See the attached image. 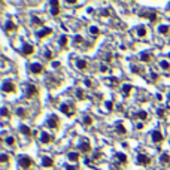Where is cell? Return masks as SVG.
<instances>
[{"mask_svg": "<svg viewBox=\"0 0 170 170\" xmlns=\"http://www.w3.org/2000/svg\"><path fill=\"white\" fill-rule=\"evenodd\" d=\"M104 60H107V61H111V60H112V57H111V54H106V55H104Z\"/></svg>", "mask_w": 170, "mask_h": 170, "instance_id": "44", "label": "cell"}, {"mask_svg": "<svg viewBox=\"0 0 170 170\" xmlns=\"http://www.w3.org/2000/svg\"><path fill=\"white\" fill-rule=\"evenodd\" d=\"M140 60H142V61H149V60H151V55H149L148 52H142V54H140Z\"/></svg>", "mask_w": 170, "mask_h": 170, "instance_id": "26", "label": "cell"}, {"mask_svg": "<svg viewBox=\"0 0 170 170\" xmlns=\"http://www.w3.org/2000/svg\"><path fill=\"white\" fill-rule=\"evenodd\" d=\"M67 158H69L70 161H78V160H79V154H78V152H69V154H67Z\"/></svg>", "mask_w": 170, "mask_h": 170, "instance_id": "20", "label": "cell"}, {"mask_svg": "<svg viewBox=\"0 0 170 170\" xmlns=\"http://www.w3.org/2000/svg\"><path fill=\"white\" fill-rule=\"evenodd\" d=\"M51 33H52V29H48V27H46V29H42L40 31L36 33V36H38L39 39H43V38H46V36H49Z\"/></svg>", "mask_w": 170, "mask_h": 170, "instance_id": "6", "label": "cell"}, {"mask_svg": "<svg viewBox=\"0 0 170 170\" xmlns=\"http://www.w3.org/2000/svg\"><path fill=\"white\" fill-rule=\"evenodd\" d=\"M104 84L107 85V87H115V85H118V79H116V78H106L104 79Z\"/></svg>", "mask_w": 170, "mask_h": 170, "instance_id": "10", "label": "cell"}, {"mask_svg": "<svg viewBox=\"0 0 170 170\" xmlns=\"http://www.w3.org/2000/svg\"><path fill=\"white\" fill-rule=\"evenodd\" d=\"M116 131H118L119 134H125V128H124V125H122V124H118V125H116Z\"/></svg>", "mask_w": 170, "mask_h": 170, "instance_id": "29", "label": "cell"}, {"mask_svg": "<svg viewBox=\"0 0 170 170\" xmlns=\"http://www.w3.org/2000/svg\"><path fill=\"white\" fill-rule=\"evenodd\" d=\"M66 170H78V169H76V167H70V166H67Z\"/></svg>", "mask_w": 170, "mask_h": 170, "instance_id": "47", "label": "cell"}, {"mask_svg": "<svg viewBox=\"0 0 170 170\" xmlns=\"http://www.w3.org/2000/svg\"><path fill=\"white\" fill-rule=\"evenodd\" d=\"M40 142L42 143H51L52 142V136L48 134V133H42L40 134Z\"/></svg>", "mask_w": 170, "mask_h": 170, "instance_id": "11", "label": "cell"}, {"mask_svg": "<svg viewBox=\"0 0 170 170\" xmlns=\"http://www.w3.org/2000/svg\"><path fill=\"white\" fill-rule=\"evenodd\" d=\"M84 124H85V125H91V124H93V118H91L89 115L84 116Z\"/></svg>", "mask_w": 170, "mask_h": 170, "instance_id": "27", "label": "cell"}, {"mask_svg": "<svg viewBox=\"0 0 170 170\" xmlns=\"http://www.w3.org/2000/svg\"><path fill=\"white\" fill-rule=\"evenodd\" d=\"M60 42H61V46H66V45H67V36H61Z\"/></svg>", "mask_w": 170, "mask_h": 170, "instance_id": "32", "label": "cell"}, {"mask_svg": "<svg viewBox=\"0 0 170 170\" xmlns=\"http://www.w3.org/2000/svg\"><path fill=\"white\" fill-rule=\"evenodd\" d=\"M30 70L33 72V73L39 75V73L43 72V67H42V64H39V63H31V64H30Z\"/></svg>", "mask_w": 170, "mask_h": 170, "instance_id": "4", "label": "cell"}, {"mask_svg": "<svg viewBox=\"0 0 170 170\" xmlns=\"http://www.w3.org/2000/svg\"><path fill=\"white\" fill-rule=\"evenodd\" d=\"M157 113H158L160 118H163V116H164V111H163V109H158V111H157Z\"/></svg>", "mask_w": 170, "mask_h": 170, "instance_id": "40", "label": "cell"}, {"mask_svg": "<svg viewBox=\"0 0 170 170\" xmlns=\"http://www.w3.org/2000/svg\"><path fill=\"white\" fill-rule=\"evenodd\" d=\"M5 29H6V31H14V30H16V25L12 21H8L6 25H5Z\"/></svg>", "mask_w": 170, "mask_h": 170, "instance_id": "18", "label": "cell"}, {"mask_svg": "<svg viewBox=\"0 0 170 170\" xmlns=\"http://www.w3.org/2000/svg\"><path fill=\"white\" fill-rule=\"evenodd\" d=\"M60 111L63 112V113H66V115H72V111H70V107H69V104H66V103H63L61 106H60Z\"/></svg>", "mask_w": 170, "mask_h": 170, "instance_id": "15", "label": "cell"}, {"mask_svg": "<svg viewBox=\"0 0 170 170\" xmlns=\"http://www.w3.org/2000/svg\"><path fill=\"white\" fill-rule=\"evenodd\" d=\"M115 158L118 160V161H121L122 164H125V163H127V157H125L124 154H121V152H118V154L115 155Z\"/></svg>", "mask_w": 170, "mask_h": 170, "instance_id": "21", "label": "cell"}, {"mask_svg": "<svg viewBox=\"0 0 170 170\" xmlns=\"http://www.w3.org/2000/svg\"><path fill=\"white\" fill-rule=\"evenodd\" d=\"M79 149H81V151H84V152H89V151H91V146H89L88 140H85V142L81 143V145H79Z\"/></svg>", "mask_w": 170, "mask_h": 170, "instance_id": "12", "label": "cell"}, {"mask_svg": "<svg viewBox=\"0 0 170 170\" xmlns=\"http://www.w3.org/2000/svg\"><path fill=\"white\" fill-rule=\"evenodd\" d=\"M160 161L163 164H169L170 163V157L167 155V154H161V157H160Z\"/></svg>", "mask_w": 170, "mask_h": 170, "instance_id": "23", "label": "cell"}, {"mask_svg": "<svg viewBox=\"0 0 170 170\" xmlns=\"http://www.w3.org/2000/svg\"><path fill=\"white\" fill-rule=\"evenodd\" d=\"M76 67H78L79 70H85V69H87V61L78 60V61H76Z\"/></svg>", "mask_w": 170, "mask_h": 170, "instance_id": "19", "label": "cell"}, {"mask_svg": "<svg viewBox=\"0 0 170 170\" xmlns=\"http://www.w3.org/2000/svg\"><path fill=\"white\" fill-rule=\"evenodd\" d=\"M106 109H107V111H112V109H113L112 102H106Z\"/></svg>", "mask_w": 170, "mask_h": 170, "instance_id": "38", "label": "cell"}, {"mask_svg": "<svg viewBox=\"0 0 170 170\" xmlns=\"http://www.w3.org/2000/svg\"><path fill=\"white\" fill-rule=\"evenodd\" d=\"M2 115H3V116H8V115H9V111L6 109V107H3V109H2Z\"/></svg>", "mask_w": 170, "mask_h": 170, "instance_id": "41", "label": "cell"}, {"mask_svg": "<svg viewBox=\"0 0 170 170\" xmlns=\"http://www.w3.org/2000/svg\"><path fill=\"white\" fill-rule=\"evenodd\" d=\"M89 33H91V34H94V36H97L98 33H100V30H98V27H89Z\"/></svg>", "mask_w": 170, "mask_h": 170, "instance_id": "28", "label": "cell"}, {"mask_svg": "<svg viewBox=\"0 0 170 170\" xmlns=\"http://www.w3.org/2000/svg\"><path fill=\"white\" fill-rule=\"evenodd\" d=\"M5 142H6V145H9V146H14V145H15V137H14V136H9V137H6V139H5Z\"/></svg>", "mask_w": 170, "mask_h": 170, "instance_id": "24", "label": "cell"}, {"mask_svg": "<svg viewBox=\"0 0 170 170\" xmlns=\"http://www.w3.org/2000/svg\"><path fill=\"white\" fill-rule=\"evenodd\" d=\"M140 16H145L151 21H155L157 20V12L155 11H151V12H140Z\"/></svg>", "mask_w": 170, "mask_h": 170, "instance_id": "7", "label": "cell"}, {"mask_svg": "<svg viewBox=\"0 0 170 170\" xmlns=\"http://www.w3.org/2000/svg\"><path fill=\"white\" fill-rule=\"evenodd\" d=\"M109 14H111V12H109V11H106V9H103V11H102V15H104V16H106V15H109Z\"/></svg>", "mask_w": 170, "mask_h": 170, "instance_id": "45", "label": "cell"}, {"mask_svg": "<svg viewBox=\"0 0 170 170\" xmlns=\"http://www.w3.org/2000/svg\"><path fill=\"white\" fill-rule=\"evenodd\" d=\"M158 31H160L161 34H167V33H169V27H167V25H160V27H158Z\"/></svg>", "mask_w": 170, "mask_h": 170, "instance_id": "25", "label": "cell"}, {"mask_svg": "<svg viewBox=\"0 0 170 170\" xmlns=\"http://www.w3.org/2000/svg\"><path fill=\"white\" fill-rule=\"evenodd\" d=\"M33 21H34L36 24H42V20H39V18H33Z\"/></svg>", "mask_w": 170, "mask_h": 170, "instance_id": "43", "label": "cell"}, {"mask_svg": "<svg viewBox=\"0 0 170 170\" xmlns=\"http://www.w3.org/2000/svg\"><path fill=\"white\" fill-rule=\"evenodd\" d=\"M106 70H107V66H106V64H102V66H100V72H103V73H104Z\"/></svg>", "mask_w": 170, "mask_h": 170, "instance_id": "42", "label": "cell"}, {"mask_svg": "<svg viewBox=\"0 0 170 170\" xmlns=\"http://www.w3.org/2000/svg\"><path fill=\"white\" fill-rule=\"evenodd\" d=\"M2 91L3 93H14L15 91V85L12 81H5L3 85H2Z\"/></svg>", "mask_w": 170, "mask_h": 170, "instance_id": "1", "label": "cell"}, {"mask_svg": "<svg viewBox=\"0 0 170 170\" xmlns=\"http://www.w3.org/2000/svg\"><path fill=\"white\" fill-rule=\"evenodd\" d=\"M137 163L140 166H148V164H151V158L145 154H139L137 155Z\"/></svg>", "mask_w": 170, "mask_h": 170, "instance_id": "3", "label": "cell"}, {"mask_svg": "<svg viewBox=\"0 0 170 170\" xmlns=\"http://www.w3.org/2000/svg\"><path fill=\"white\" fill-rule=\"evenodd\" d=\"M82 42V38H81V36H75V43L78 45V43H81Z\"/></svg>", "mask_w": 170, "mask_h": 170, "instance_id": "39", "label": "cell"}, {"mask_svg": "<svg viewBox=\"0 0 170 170\" xmlns=\"http://www.w3.org/2000/svg\"><path fill=\"white\" fill-rule=\"evenodd\" d=\"M169 100H170V94H169Z\"/></svg>", "mask_w": 170, "mask_h": 170, "instance_id": "48", "label": "cell"}, {"mask_svg": "<svg viewBox=\"0 0 170 170\" xmlns=\"http://www.w3.org/2000/svg\"><path fill=\"white\" fill-rule=\"evenodd\" d=\"M45 58H46V60H52V54H51V51H45Z\"/></svg>", "mask_w": 170, "mask_h": 170, "instance_id": "36", "label": "cell"}, {"mask_svg": "<svg viewBox=\"0 0 170 170\" xmlns=\"http://www.w3.org/2000/svg\"><path fill=\"white\" fill-rule=\"evenodd\" d=\"M51 14H52L54 16H57V15L60 14V8H52V9H51Z\"/></svg>", "mask_w": 170, "mask_h": 170, "instance_id": "33", "label": "cell"}, {"mask_svg": "<svg viewBox=\"0 0 170 170\" xmlns=\"http://www.w3.org/2000/svg\"><path fill=\"white\" fill-rule=\"evenodd\" d=\"M16 115L18 116H25V111L23 109V107H18V109H16Z\"/></svg>", "mask_w": 170, "mask_h": 170, "instance_id": "31", "label": "cell"}, {"mask_svg": "<svg viewBox=\"0 0 170 170\" xmlns=\"http://www.w3.org/2000/svg\"><path fill=\"white\" fill-rule=\"evenodd\" d=\"M18 163H20V166H21V167H24V169H29V167L33 164V160H31L30 157H20V158H18Z\"/></svg>", "mask_w": 170, "mask_h": 170, "instance_id": "2", "label": "cell"}, {"mask_svg": "<svg viewBox=\"0 0 170 170\" xmlns=\"http://www.w3.org/2000/svg\"><path fill=\"white\" fill-rule=\"evenodd\" d=\"M46 124H48V127H51V128H57L58 127V118L55 115H52L51 118H48Z\"/></svg>", "mask_w": 170, "mask_h": 170, "instance_id": "5", "label": "cell"}, {"mask_svg": "<svg viewBox=\"0 0 170 170\" xmlns=\"http://www.w3.org/2000/svg\"><path fill=\"white\" fill-rule=\"evenodd\" d=\"M42 166L43 167H52L54 166V161H52V158H49V157H43L42 158Z\"/></svg>", "mask_w": 170, "mask_h": 170, "instance_id": "9", "label": "cell"}, {"mask_svg": "<svg viewBox=\"0 0 170 170\" xmlns=\"http://www.w3.org/2000/svg\"><path fill=\"white\" fill-rule=\"evenodd\" d=\"M36 93H38V88H36L34 85H29V87H27V96H29V97H31V96H34Z\"/></svg>", "mask_w": 170, "mask_h": 170, "instance_id": "13", "label": "cell"}, {"mask_svg": "<svg viewBox=\"0 0 170 170\" xmlns=\"http://www.w3.org/2000/svg\"><path fill=\"white\" fill-rule=\"evenodd\" d=\"M122 94L127 97V96H130V91H131V85L130 84H125V85H122Z\"/></svg>", "mask_w": 170, "mask_h": 170, "instance_id": "16", "label": "cell"}, {"mask_svg": "<svg viewBox=\"0 0 170 170\" xmlns=\"http://www.w3.org/2000/svg\"><path fill=\"white\" fill-rule=\"evenodd\" d=\"M20 131H21L23 134H25V136H30V134H31V130L27 127V125H21V127H20Z\"/></svg>", "mask_w": 170, "mask_h": 170, "instance_id": "22", "label": "cell"}, {"mask_svg": "<svg viewBox=\"0 0 170 170\" xmlns=\"http://www.w3.org/2000/svg\"><path fill=\"white\" fill-rule=\"evenodd\" d=\"M76 96H78V98H79V100H84V93L82 91H81V89H78V91H76Z\"/></svg>", "mask_w": 170, "mask_h": 170, "instance_id": "34", "label": "cell"}, {"mask_svg": "<svg viewBox=\"0 0 170 170\" xmlns=\"http://www.w3.org/2000/svg\"><path fill=\"white\" fill-rule=\"evenodd\" d=\"M85 85H87V87H91V81H89V79H85Z\"/></svg>", "mask_w": 170, "mask_h": 170, "instance_id": "46", "label": "cell"}, {"mask_svg": "<svg viewBox=\"0 0 170 170\" xmlns=\"http://www.w3.org/2000/svg\"><path fill=\"white\" fill-rule=\"evenodd\" d=\"M8 160H9V158H8L6 154H2V155H0V161H2V163H6Z\"/></svg>", "mask_w": 170, "mask_h": 170, "instance_id": "37", "label": "cell"}, {"mask_svg": "<svg viewBox=\"0 0 170 170\" xmlns=\"http://www.w3.org/2000/svg\"><path fill=\"white\" fill-rule=\"evenodd\" d=\"M136 34H137V38H145V34H146V29L145 27H137L136 29Z\"/></svg>", "mask_w": 170, "mask_h": 170, "instance_id": "17", "label": "cell"}, {"mask_svg": "<svg viewBox=\"0 0 170 170\" xmlns=\"http://www.w3.org/2000/svg\"><path fill=\"white\" fill-rule=\"evenodd\" d=\"M152 140L160 143L161 140H163V134H161L160 131H154V133H152Z\"/></svg>", "mask_w": 170, "mask_h": 170, "instance_id": "14", "label": "cell"}, {"mask_svg": "<svg viewBox=\"0 0 170 170\" xmlns=\"http://www.w3.org/2000/svg\"><path fill=\"white\" fill-rule=\"evenodd\" d=\"M23 52H24V55H31V54L34 52V48L31 46V45H29V43H24Z\"/></svg>", "mask_w": 170, "mask_h": 170, "instance_id": "8", "label": "cell"}, {"mask_svg": "<svg viewBox=\"0 0 170 170\" xmlns=\"http://www.w3.org/2000/svg\"><path fill=\"white\" fill-rule=\"evenodd\" d=\"M160 66L163 67V69H169V67H170V64H169L167 61H160Z\"/></svg>", "mask_w": 170, "mask_h": 170, "instance_id": "35", "label": "cell"}, {"mask_svg": "<svg viewBox=\"0 0 170 170\" xmlns=\"http://www.w3.org/2000/svg\"><path fill=\"white\" fill-rule=\"evenodd\" d=\"M137 116H139V118H140V119H143V121H145V119L148 118V113H146L145 111H140V112L137 113Z\"/></svg>", "mask_w": 170, "mask_h": 170, "instance_id": "30", "label": "cell"}]
</instances>
